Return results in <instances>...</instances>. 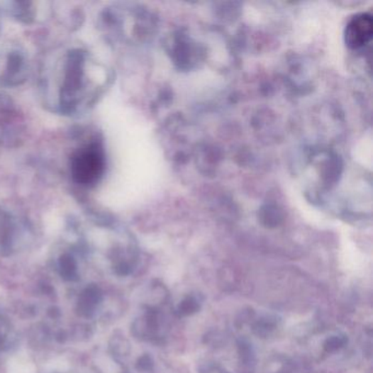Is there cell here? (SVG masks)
I'll return each mask as SVG.
<instances>
[{
	"label": "cell",
	"instance_id": "6da1fadb",
	"mask_svg": "<svg viewBox=\"0 0 373 373\" xmlns=\"http://www.w3.org/2000/svg\"><path fill=\"white\" fill-rule=\"evenodd\" d=\"M102 66L92 62L86 52L68 50L55 67V106L66 114H72L91 104L102 91V79L94 72Z\"/></svg>",
	"mask_w": 373,
	"mask_h": 373
},
{
	"label": "cell",
	"instance_id": "7a4b0ae2",
	"mask_svg": "<svg viewBox=\"0 0 373 373\" xmlns=\"http://www.w3.org/2000/svg\"><path fill=\"white\" fill-rule=\"evenodd\" d=\"M104 170L106 156L102 145L98 141L84 145L72 155L70 171L77 184L94 186L100 181Z\"/></svg>",
	"mask_w": 373,
	"mask_h": 373
},
{
	"label": "cell",
	"instance_id": "3957f363",
	"mask_svg": "<svg viewBox=\"0 0 373 373\" xmlns=\"http://www.w3.org/2000/svg\"><path fill=\"white\" fill-rule=\"evenodd\" d=\"M27 62L21 53L11 50L0 55V84L17 86L27 78Z\"/></svg>",
	"mask_w": 373,
	"mask_h": 373
},
{
	"label": "cell",
	"instance_id": "277c9868",
	"mask_svg": "<svg viewBox=\"0 0 373 373\" xmlns=\"http://www.w3.org/2000/svg\"><path fill=\"white\" fill-rule=\"evenodd\" d=\"M372 17L368 13L357 15L346 28V43L355 50L364 48L372 38Z\"/></svg>",
	"mask_w": 373,
	"mask_h": 373
},
{
	"label": "cell",
	"instance_id": "5b68a950",
	"mask_svg": "<svg viewBox=\"0 0 373 373\" xmlns=\"http://www.w3.org/2000/svg\"><path fill=\"white\" fill-rule=\"evenodd\" d=\"M199 304L197 300L189 297L179 304L177 311H179V316H191V314L195 313L199 310Z\"/></svg>",
	"mask_w": 373,
	"mask_h": 373
},
{
	"label": "cell",
	"instance_id": "8992f818",
	"mask_svg": "<svg viewBox=\"0 0 373 373\" xmlns=\"http://www.w3.org/2000/svg\"><path fill=\"white\" fill-rule=\"evenodd\" d=\"M276 328L275 321L269 320V318H265V320H261L257 322L254 330H255L257 335L266 336L269 335Z\"/></svg>",
	"mask_w": 373,
	"mask_h": 373
},
{
	"label": "cell",
	"instance_id": "52a82bcc",
	"mask_svg": "<svg viewBox=\"0 0 373 373\" xmlns=\"http://www.w3.org/2000/svg\"><path fill=\"white\" fill-rule=\"evenodd\" d=\"M346 343L347 340L344 336H332L326 340L324 348L328 352H336V350L342 348Z\"/></svg>",
	"mask_w": 373,
	"mask_h": 373
}]
</instances>
